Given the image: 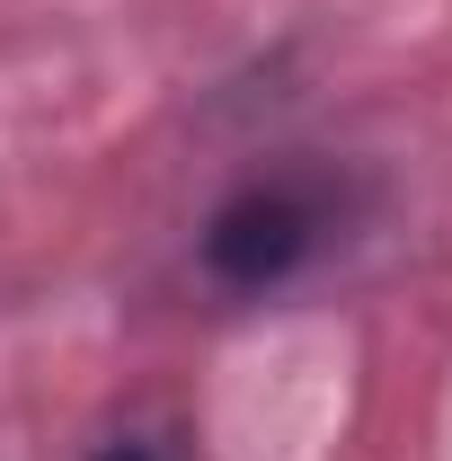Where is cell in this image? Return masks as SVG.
I'll return each mask as SVG.
<instances>
[{
  "label": "cell",
  "mask_w": 452,
  "mask_h": 461,
  "mask_svg": "<svg viewBox=\"0 0 452 461\" xmlns=\"http://www.w3.org/2000/svg\"><path fill=\"white\" fill-rule=\"evenodd\" d=\"M320 240H329V195L302 177H258L204 222V267L231 293H267L284 276H302Z\"/></svg>",
  "instance_id": "6da1fadb"
},
{
  "label": "cell",
  "mask_w": 452,
  "mask_h": 461,
  "mask_svg": "<svg viewBox=\"0 0 452 461\" xmlns=\"http://www.w3.org/2000/svg\"><path fill=\"white\" fill-rule=\"evenodd\" d=\"M98 461H160V453H142V444H107Z\"/></svg>",
  "instance_id": "7a4b0ae2"
}]
</instances>
